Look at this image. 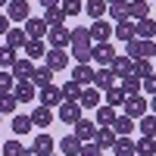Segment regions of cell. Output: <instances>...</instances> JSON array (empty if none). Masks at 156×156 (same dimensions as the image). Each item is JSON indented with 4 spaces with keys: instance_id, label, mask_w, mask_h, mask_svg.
<instances>
[{
    "instance_id": "obj_41",
    "label": "cell",
    "mask_w": 156,
    "mask_h": 156,
    "mask_svg": "<svg viewBox=\"0 0 156 156\" xmlns=\"http://www.w3.org/2000/svg\"><path fill=\"white\" fill-rule=\"evenodd\" d=\"M125 100H128V97H125L122 87H109V90H106V106H112V109H115V106H125Z\"/></svg>"
},
{
    "instance_id": "obj_19",
    "label": "cell",
    "mask_w": 156,
    "mask_h": 156,
    "mask_svg": "<svg viewBox=\"0 0 156 156\" xmlns=\"http://www.w3.org/2000/svg\"><path fill=\"white\" fill-rule=\"evenodd\" d=\"M147 12H150V3H144V0H131V3H128V19H131L134 25L144 22V19H150Z\"/></svg>"
},
{
    "instance_id": "obj_16",
    "label": "cell",
    "mask_w": 156,
    "mask_h": 156,
    "mask_svg": "<svg viewBox=\"0 0 156 156\" xmlns=\"http://www.w3.org/2000/svg\"><path fill=\"white\" fill-rule=\"evenodd\" d=\"M94 75H97L94 66H75L72 69V81L81 84V87H87V84H94Z\"/></svg>"
},
{
    "instance_id": "obj_6",
    "label": "cell",
    "mask_w": 156,
    "mask_h": 156,
    "mask_svg": "<svg viewBox=\"0 0 156 156\" xmlns=\"http://www.w3.org/2000/svg\"><path fill=\"white\" fill-rule=\"evenodd\" d=\"M47 44H50V50H66V47L72 44V31L66 28V25L50 28V31H47Z\"/></svg>"
},
{
    "instance_id": "obj_7",
    "label": "cell",
    "mask_w": 156,
    "mask_h": 156,
    "mask_svg": "<svg viewBox=\"0 0 156 156\" xmlns=\"http://www.w3.org/2000/svg\"><path fill=\"white\" fill-rule=\"evenodd\" d=\"M44 22L50 28H59L66 22V12H62V3H53V0H44Z\"/></svg>"
},
{
    "instance_id": "obj_45",
    "label": "cell",
    "mask_w": 156,
    "mask_h": 156,
    "mask_svg": "<svg viewBox=\"0 0 156 156\" xmlns=\"http://www.w3.org/2000/svg\"><path fill=\"white\" fill-rule=\"evenodd\" d=\"M137 59H156V41H140V56Z\"/></svg>"
},
{
    "instance_id": "obj_18",
    "label": "cell",
    "mask_w": 156,
    "mask_h": 156,
    "mask_svg": "<svg viewBox=\"0 0 156 156\" xmlns=\"http://www.w3.org/2000/svg\"><path fill=\"white\" fill-rule=\"evenodd\" d=\"M112 37H119V41H134V37H137V25L131 22V19H128V22H119V25H115V28H112Z\"/></svg>"
},
{
    "instance_id": "obj_20",
    "label": "cell",
    "mask_w": 156,
    "mask_h": 156,
    "mask_svg": "<svg viewBox=\"0 0 156 156\" xmlns=\"http://www.w3.org/2000/svg\"><path fill=\"white\" fill-rule=\"evenodd\" d=\"M115 140H119V134L112 131V128H97V137H94V144L100 150H112L115 147Z\"/></svg>"
},
{
    "instance_id": "obj_44",
    "label": "cell",
    "mask_w": 156,
    "mask_h": 156,
    "mask_svg": "<svg viewBox=\"0 0 156 156\" xmlns=\"http://www.w3.org/2000/svg\"><path fill=\"white\" fill-rule=\"evenodd\" d=\"M16 106H19V100L12 97V94H0V115H3V112H12Z\"/></svg>"
},
{
    "instance_id": "obj_36",
    "label": "cell",
    "mask_w": 156,
    "mask_h": 156,
    "mask_svg": "<svg viewBox=\"0 0 156 156\" xmlns=\"http://www.w3.org/2000/svg\"><path fill=\"white\" fill-rule=\"evenodd\" d=\"M112 131L119 134V137H131V131H134V119L119 115V119H115V125H112Z\"/></svg>"
},
{
    "instance_id": "obj_37",
    "label": "cell",
    "mask_w": 156,
    "mask_h": 156,
    "mask_svg": "<svg viewBox=\"0 0 156 156\" xmlns=\"http://www.w3.org/2000/svg\"><path fill=\"white\" fill-rule=\"evenodd\" d=\"M153 37H156V22L153 19L137 22V41H153Z\"/></svg>"
},
{
    "instance_id": "obj_13",
    "label": "cell",
    "mask_w": 156,
    "mask_h": 156,
    "mask_svg": "<svg viewBox=\"0 0 156 156\" xmlns=\"http://www.w3.org/2000/svg\"><path fill=\"white\" fill-rule=\"evenodd\" d=\"M75 128V137L78 140H81V144H94V137H97V125L94 122H87V119H81V122H78V125H72Z\"/></svg>"
},
{
    "instance_id": "obj_39",
    "label": "cell",
    "mask_w": 156,
    "mask_h": 156,
    "mask_svg": "<svg viewBox=\"0 0 156 156\" xmlns=\"http://www.w3.org/2000/svg\"><path fill=\"white\" fill-rule=\"evenodd\" d=\"M140 84H144V81H140V78H134V75H128V78H122V90H125V97H137L140 94Z\"/></svg>"
},
{
    "instance_id": "obj_15",
    "label": "cell",
    "mask_w": 156,
    "mask_h": 156,
    "mask_svg": "<svg viewBox=\"0 0 156 156\" xmlns=\"http://www.w3.org/2000/svg\"><path fill=\"white\" fill-rule=\"evenodd\" d=\"M90 87H97L100 94H106L109 87H115V75H112V69H97V75H94V84Z\"/></svg>"
},
{
    "instance_id": "obj_17",
    "label": "cell",
    "mask_w": 156,
    "mask_h": 156,
    "mask_svg": "<svg viewBox=\"0 0 156 156\" xmlns=\"http://www.w3.org/2000/svg\"><path fill=\"white\" fill-rule=\"evenodd\" d=\"M34 94H37V87L31 81H16V87H12V97H16L19 103H31Z\"/></svg>"
},
{
    "instance_id": "obj_10",
    "label": "cell",
    "mask_w": 156,
    "mask_h": 156,
    "mask_svg": "<svg viewBox=\"0 0 156 156\" xmlns=\"http://www.w3.org/2000/svg\"><path fill=\"white\" fill-rule=\"evenodd\" d=\"M28 153H31V156H53V137H50L47 131H41V134L31 140Z\"/></svg>"
},
{
    "instance_id": "obj_38",
    "label": "cell",
    "mask_w": 156,
    "mask_h": 156,
    "mask_svg": "<svg viewBox=\"0 0 156 156\" xmlns=\"http://www.w3.org/2000/svg\"><path fill=\"white\" fill-rule=\"evenodd\" d=\"M112 153H115V156H137L134 140H131V137H119V140H115V147H112Z\"/></svg>"
},
{
    "instance_id": "obj_22",
    "label": "cell",
    "mask_w": 156,
    "mask_h": 156,
    "mask_svg": "<svg viewBox=\"0 0 156 156\" xmlns=\"http://www.w3.org/2000/svg\"><path fill=\"white\" fill-rule=\"evenodd\" d=\"M109 69H112V75L119 78V81H122V78H128V75L134 72V62L128 59V56H115V62H112Z\"/></svg>"
},
{
    "instance_id": "obj_51",
    "label": "cell",
    "mask_w": 156,
    "mask_h": 156,
    "mask_svg": "<svg viewBox=\"0 0 156 156\" xmlns=\"http://www.w3.org/2000/svg\"><path fill=\"white\" fill-rule=\"evenodd\" d=\"M0 122H3V115H0Z\"/></svg>"
},
{
    "instance_id": "obj_35",
    "label": "cell",
    "mask_w": 156,
    "mask_h": 156,
    "mask_svg": "<svg viewBox=\"0 0 156 156\" xmlns=\"http://www.w3.org/2000/svg\"><path fill=\"white\" fill-rule=\"evenodd\" d=\"M134 150H137V156H156V137H137Z\"/></svg>"
},
{
    "instance_id": "obj_40",
    "label": "cell",
    "mask_w": 156,
    "mask_h": 156,
    "mask_svg": "<svg viewBox=\"0 0 156 156\" xmlns=\"http://www.w3.org/2000/svg\"><path fill=\"white\" fill-rule=\"evenodd\" d=\"M137 128H140V134H144V137H156V115L147 112L144 119L137 122Z\"/></svg>"
},
{
    "instance_id": "obj_34",
    "label": "cell",
    "mask_w": 156,
    "mask_h": 156,
    "mask_svg": "<svg viewBox=\"0 0 156 156\" xmlns=\"http://www.w3.org/2000/svg\"><path fill=\"white\" fill-rule=\"evenodd\" d=\"M31 131V115H25V112H19V115H12V134H28Z\"/></svg>"
},
{
    "instance_id": "obj_23",
    "label": "cell",
    "mask_w": 156,
    "mask_h": 156,
    "mask_svg": "<svg viewBox=\"0 0 156 156\" xmlns=\"http://www.w3.org/2000/svg\"><path fill=\"white\" fill-rule=\"evenodd\" d=\"M59 90H62V100H69V103H81V94H84V87L81 84H75L72 78L66 84H59Z\"/></svg>"
},
{
    "instance_id": "obj_47",
    "label": "cell",
    "mask_w": 156,
    "mask_h": 156,
    "mask_svg": "<svg viewBox=\"0 0 156 156\" xmlns=\"http://www.w3.org/2000/svg\"><path fill=\"white\" fill-rule=\"evenodd\" d=\"M140 94H150V97H156V75H153V78H147V81L140 84Z\"/></svg>"
},
{
    "instance_id": "obj_5",
    "label": "cell",
    "mask_w": 156,
    "mask_h": 156,
    "mask_svg": "<svg viewBox=\"0 0 156 156\" xmlns=\"http://www.w3.org/2000/svg\"><path fill=\"white\" fill-rule=\"evenodd\" d=\"M47 31L50 25L44 22V16H31L25 22V34H28V41H47Z\"/></svg>"
},
{
    "instance_id": "obj_8",
    "label": "cell",
    "mask_w": 156,
    "mask_h": 156,
    "mask_svg": "<svg viewBox=\"0 0 156 156\" xmlns=\"http://www.w3.org/2000/svg\"><path fill=\"white\" fill-rule=\"evenodd\" d=\"M56 115H59V122H66V125H78L84 119V115H81V103H69V100L56 109Z\"/></svg>"
},
{
    "instance_id": "obj_48",
    "label": "cell",
    "mask_w": 156,
    "mask_h": 156,
    "mask_svg": "<svg viewBox=\"0 0 156 156\" xmlns=\"http://www.w3.org/2000/svg\"><path fill=\"white\" fill-rule=\"evenodd\" d=\"M81 156H103V150H100L97 144H84V147H81Z\"/></svg>"
},
{
    "instance_id": "obj_2",
    "label": "cell",
    "mask_w": 156,
    "mask_h": 156,
    "mask_svg": "<svg viewBox=\"0 0 156 156\" xmlns=\"http://www.w3.org/2000/svg\"><path fill=\"white\" fill-rule=\"evenodd\" d=\"M122 109H125V115H128V119H134V122H140V119H144V115H147V109H150V103H147V97H144V94H137V97H128Z\"/></svg>"
},
{
    "instance_id": "obj_52",
    "label": "cell",
    "mask_w": 156,
    "mask_h": 156,
    "mask_svg": "<svg viewBox=\"0 0 156 156\" xmlns=\"http://www.w3.org/2000/svg\"><path fill=\"white\" fill-rule=\"evenodd\" d=\"M0 150H3V144H0Z\"/></svg>"
},
{
    "instance_id": "obj_25",
    "label": "cell",
    "mask_w": 156,
    "mask_h": 156,
    "mask_svg": "<svg viewBox=\"0 0 156 156\" xmlns=\"http://www.w3.org/2000/svg\"><path fill=\"white\" fill-rule=\"evenodd\" d=\"M106 9H109V3H106V0H87V3H84V12H87V16L94 19V22H100L103 16H106Z\"/></svg>"
},
{
    "instance_id": "obj_3",
    "label": "cell",
    "mask_w": 156,
    "mask_h": 156,
    "mask_svg": "<svg viewBox=\"0 0 156 156\" xmlns=\"http://www.w3.org/2000/svg\"><path fill=\"white\" fill-rule=\"evenodd\" d=\"M115 47H112V41L109 44H94V53H90V62H100V69H109L112 62H115Z\"/></svg>"
},
{
    "instance_id": "obj_28",
    "label": "cell",
    "mask_w": 156,
    "mask_h": 156,
    "mask_svg": "<svg viewBox=\"0 0 156 156\" xmlns=\"http://www.w3.org/2000/svg\"><path fill=\"white\" fill-rule=\"evenodd\" d=\"M25 44H28V34H25V28H9L6 31V47H12V50H25Z\"/></svg>"
},
{
    "instance_id": "obj_31",
    "label": "cell",
    "mask_w": 156,
    "mask_h": 156,
    "mask_svg": "<svg viewBox=\"0 0 156 156\" xmlns=\"http://www.w3.org/2000/svg\"><path fill=\"white\" fill-rule=\"evenodd\" d=\"M131 75H134V78H140V81H147V78H153V75H156V66H153L150 59H137Z\"/></svg>"
},
{
    "instance_id": "obj_24",
    "label": "cell",
    "mask_w": 156,
    "mask_h": 156,
    "mask_svg": "<svg viewBox=\"0 0 156 156\" xmlns=\"http://www.w3.org/2000/svg\"><path fill=\"white\" fill-rule=\"evenodd\" d=\"M28 115H31V125H37V128H47L53 122V109H47V106H34Z\"/></svg>"
},
{
    "instance_id": "obj_26",
    "label": "cell",
    "mask_w": 156,
    "mask_h": 156,
    "mask_svg": "<svg viewBox=\"0 0 156 156\" xmlns=\"http://www.w3.org/2000/svg\"><path fill=\"white\" fill-rule=\"evenodd\" d=\"M31 84H34L37 90L50 87V84H53V72H50L47 66H37V69H34V78H31Z\"/></svg>"
},
{
    "instance_id": "obj_27",
    "label": "cell",
    "mask_w": 156,
    "mask_h": 156,
    "mask_svg": "<svg viewBox=\"0 0 156 156\" xmlns=\"http://www.w3.org/2000/svg\"><path fill=\"white\" fill-rule=\"evenodd\" d=\"M100 90L97 87H84V94H81V109H100L103 103H100Z\"/></svg>"
},
{
    "instance_id": "obj_54",
    "label": "cell",
    "mask_w": 156,
    "mask_h": 156,
    "mask_svg": "<svg viewBox=\"0 0 156 156\" xmlns=\"http://www.w3.org/2000/svg\"><path fill=\"white\" fill-rule=\"evenodd\" d=\"M153 66H156V62H153Z\"/></svg>"
},
{
    "instance_id": "obj_4",
    "label": "cell",
    "mask_w": 156,
    "mask_h": 156,
    "mask_svg": "<svg viewBox=\"0 0 156 156\" xmlns=\"http://www.w3.org/2000/svg\"><path fill=\"white\" fill-rule=\"evenodd\" d=\"M6 19L9 22H28L31 19V3L28 0H9L6 3Z\"/></svg>"
},
{
    "instance_id": "obj_33",
    "label": "cell",
    "mask_w": 156,
    "mask_h": 156,
    "mask_svg": "<svg viewBox=\"0 0 156 156\" xmlns=\"http://www.w3.org/2000/svg\"><path fill=\"white\" fill-rule=\"evenodd\" d=\"M47 56V44L44 41H28L25 44V59H44Z\"/></svg>"
},
{
    "instance_id": "obj_30",
    "label": "cell",
    "mask_w": 156,
    "mask_h": 156,
    "mask_svg": "<svg viewBox=\"0 0 156 156\" xmlns=\"http://www.w3.org/2000/svg\"><path fill=\"white\" fill-rule=\"evenodd\" d=\"M115 119H119V112H115L112 106H100V109H97V125H100V128H112Z\"/></svg>"
},
{
    "instance_id": "obj_49",
    "label": "cell",
    "mask_w": 156,
    "mask_h": 156,
    "mask_svg": "<svg viewBox=\"0 0 156 156\" xmlns=\"http://www.w3.org/2000/svg\"><path fill=\"white\" fill-rule=\"evenodd\" d=\"M9 28H12V25H9V19H6V16H3V12H0V34H6V31H9Z\"/></svg>"
},
{
    "instance_id": "obj_29",
    "label": "cell",
    "mask_w": 156,
    "mask_h": 156,
    "mask_svg": "<svg viewBox=\"0 0 156 156\" xmlns=\"http://www.w3.org/2000/svg\"><path fill=\"white\" fill-rule=\"evenodd\" d=\"M106 12L115 19V25H119V22H128V0H112Z\"/></svg>"
},
{
    "instance_id": "obj_53",
    "label": "cell",
    "mask_w": 156,
    "mask_h": 156,
    "mask_svg": "<svg viewBox=\"0 0 156 156\" xmlns=\"http://www.w3.org/2000/svg\"><path fill=\"white\" fill-rule=\"evenodd\" d=\"M53 156H56V153H53ZM59 156H62V153H59Z\"/></svg>"
},
{
    "instance_id": "obj_11",
    "label": "cell",
    "mask_w": 156,
    "mask_h": 156,
    "mask_svg": "<svg viewBox=\"0 0 156 156\" xmlns=\"http://www.w3.org/2000/svg\"><path fill=\"white\" fill-rule=\"evenodd\" d=\"M44 66L50 72H59V69H66L69 66V53L66 50H47V56H44Z\"/></svg>"
},
{
    "instance_id": "obj_21",
    "label": "cell",
    "mask_w": 156,
    "mask_h": 156,
    "mask_svg": "<svg viewBox=\"0 0 156 156\" xmlns=\"http://www.w3.org/2000/svg\"><path fill=\"white\" fill-rule=\"evenodd\" d=\"M81 147H84V144H81L75 134H66V137L59 140V153H62V156H81Z\"/></svg>"
},
{
    "instance_id": "obj_9",
    "label": "cell",
    "mask_w": 156,
    "mask_h": 156,
    "mask_svg": "<svg viewBox=\"0 0 156 156\" xmlns=\"http://www.w3.org/2000/svg\"><path fill=\"white\" fill-rule=\"evenodd\" d=\"M37 97H41V106H47V109H59L62 106V103H66V100H62V90H59V84H50V87H44V90H37Z\"/></svg>"
},
{
    "instance_id": "obj_1",
    "label": "cell",
    "mask_w": 156,
    "mask_h": 156,
    "mask_svg": "<svg viewBox=\"0 0 156 156\" xmlns=\"http://www.w3.org/2000/svg\"><path fill=\"white\" fill-rule=\"evenodd\" d=\"M90 53H94L90 31L87 28H72V59H75V66H90Z\"/></svg>"
},
{
    "instance_id": "obj_32",
    "label": "cell",
    "mask_w": 156,
    "mask_h": 156,
    "mask_svg": "<svg viewBox=\"0 0 156 156\" xmlns=\"http://www.w3.org/2000/svg\"><path fill=\"white\" fill-rule=\"evenodd\" d=\"M19 62V53L12 47H0V72H9L12 66Z\"/></svg>"
},
{
    "instance_id": "obj_14",
    "label": "cell",
    "mask_w": 156,
    "mask_h": 156,
    "mask_svg": "<svg viewBox=\"0 0 156 156\" xmlns=\"http://www.w3.org/2000/svg\"><path fill=\"white\" fill-rule=\"evenodd\" d=\"M34 69H37V66H34L31 59H19L9 72H12V78H16V81H31V78H34Z\"/></svg>"
},
{
    "instance_id": "obj_43",
    "label": "cell",
    "mask_w": 156,
    "mask_h": 156,
    "mask_svg": "<svg viewBox=\"0 0 156 156\" xmlns=\"http://www.w3.org/2000/svg\"><path fill=\"white\" fill-rule=\"evenodd\" d=\"M12 87H16L12 72H0V94H12Z\"/></svg>"
},
{
    "instance_id": "obj_50",
    "label": "cell",
    "mask_w": 156,
    "mask_h": 156,
    "mask_svg": "<svg viewBox=\"0 0 156 156\" xmlns=\"http://www.w3.org/2000/svg\"><path fill=\"white\" fill-rule=\"evenodd\" d=\"M150 109H153V115H156V97H150Z\"/></svg>"
},
{
    "instance_id": "obj_46",
    "label": "cell",
    "mask_w": 156,
    "mask_h": 156,
    "mask_svg": "<svg viewBox=\"0 0 156 156\" xmlns=\"http://www.w3.org/2000/svg\"><path fill=\"white\" fill-rule=\"evenodd\" d=\"M81 9H84V3H78V0H66V3H62V12H66V16H81Z\"/></svg>"
},
{
    "instance_id": "obj_12",
    "label": "cell",
    "mask_w": 156,
    "mask_h": 156,
    "mask_svg": "<svg viewBox=\"0 0 156 156\" xmlns=\"http://www.w3.org/2000/svg\"><path fill=\"white\" fill-rule=\"evenodd\" d=\"M90 41H97V44H109V37H112V25L106 22V19H100V22H94L90 25Z\"/></svg>"
},
{
    "instance_id": "obj_42",
    "label": "cell",
    "mask_w": 156,
    "mask_h": 156,
    "mask_svg": "<svg viewBox=\"0 0 156 156\" xmlns=\"http://www.w3.org/2000/svg\"><path fill=\"white\" fill-rule=\"evenodd\" d=\"M3 156H28V147L22 140H6L3 144Z\"/></svg>"
}]
</instances>
